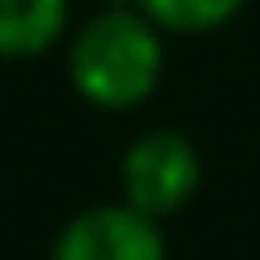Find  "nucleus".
<instances>
[{
    "mask_svg": "<svg viewBox=\"0 0 260 260\" xmlns=\"http://www.w3.org/2000/svg\"><path fill=\"white\" fill-rule=\"evenodd\" d=\"M164 29L135 5H102L68 44V82L96 111H135L159 92Z\"/></svg>",
    "mask_w": 260,
    "mask_h": 260,
    "instance_id": "f257e3e1",
    "label": "nucleus"
},
{
    "mask_svg": "<svg viewBox=\"0 0 260 260\" xmlns=\"http://www.w3.org/2000/svg\"><path fill=\"white\" fill-rule=\"evenodd\" d=\"M198 188H203V159L183 130L159 125V130H140L130 140L121 159V203L164 222L193 203Z\"/></svg>",
    "mask_w": 260,
    "mask_h": 260,
    "instance_id": "f03ea898",
    "label": "nucleus"
},
{
    "mask_svg": "<svg viewBox=\"0 0 260 260\" xmlns=\"http://www.w3.org/2000/svg\"><path fill=\"white\" fill-rule=\"evenodd\" d=\"M48 260H169L164 222L130 203H96L68 217L53 236Z\"/></svg>",
    "mask_w": 260,
    "mask_h": 260,
    "instance_id": "7ed1b4c3",
    "label": "nucleus"
},
{
    "mask_svg": "<svg viewBox=\"0 0 260 260\" xmlns=\"http://www.w3.org/2000/svg\"><path fill=\"white\" fill-rule=\"evenodd\" d=\"M68 34V0H0V63L39 58Z\"/></svg>",
    "mask_w": 260,
    "mask_h": 260,
    "instance_id": "20e7f679",
    "label": "nucleus"
},
{
    "mask_svg": "<svg viewBox=\"0 0 260 260\" xmlns=\"http://www.w3.org/2000/svg\"><path fill=\"white\" fill-rule=\"evenodd\" d=\"M135 10L164 34H212L241 15L246 0H135Z\"/></svg>",
    "mask_w": 260,
    "mask_h": 260,
    "instance_id": "39448f33",
    "label": "nucleus"
},
{
    "mask_svg": "<svg viewBox=\"0 0 260 260\" xmlns=\"http://www.w3.org/2000/svg\"><path fill=\"white\" fill-rule=\"evenodd\" d=\"M102 5H135V0H102Z\"/></svg>",
    "mask_w": 260,
    "mask_h": 260,
    "instance_id": "423d86ee",
    "label": "nucleus"
}]
</instances>
